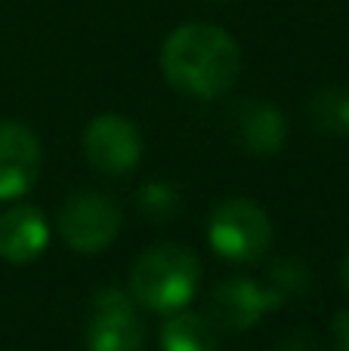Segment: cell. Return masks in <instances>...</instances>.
Masks as SVG:
<instances>
[{"label":"cell","mask_w":349,"mask_h":351,"mask_svg":"<svg viewBox=\"0 0 349 351\" xmlns=\"http://www.w3.org/2000/svg\"><path fill=\"white\" fill-rule=\"evenodd\" d=\"M161 68L173 90L195 99H220L238 80L241 53L229 31L192 22L164 40Z\"/></svg>","instance_id":"1"},{"label":"cell","mask_w":349,"mask_h":351,"mask_svg":"<svg viewBox=\"0 0 349 351\" xmlns=\"http://www.w3.org/2000/svg\"><path fill=\"white\" fill-rule=\"evenodd\" d=\"M201 280V262L183 243H161L136 259L130 290L152 311H179Z\"/></svg>","instance_id":"2"},{"label":"cell","mask_w":349,"mask_h":351,"mask_svg":"<svg viewBox=\"0 0 349 351\" xmlns=\"http://www.w3.org/2000/svg\"><path fill=\"white\" fill-rule=\"evenodd\" d=\"M207 231L214 250L232 262L260 259L272 241V222L266 210L247 197H235L216 206Z\"/></svg>","instance_id":"3"},{"label":"cell","mask_w":349,"mask_h":351,"mask_svg":"<svg viewBox=\"0 0 349 351\" xmlns=\"http://www.w3.org/2000/svg\"><path fill=\"white\" fill-rule=\"evenodd\" d=\"M121 206L99 191H84L68 197L59 213V234L78 253H99L121 231Z\"/></svg>","instance_id":"4"},{"label":"cell","mask_w":349,"mask_h":351,"mask_svg":"<svg viewBox=\"0 0 349 351\" xmlns=\"http://www.w3.org/2000/svg\"><path fill=\"white\" fill-rule=\"evenodd\" d=\"M146 324L136 302L121 290H102L93 299L87 321V348L90 351H142Z\"/></svg>","instance_id":"5"},{"label":"cell","mask_w":349,"mask_h":351,"mask_svg":"<svg viewBox=\"0 0 349 351\" xmlns=\"http://www.w3.org/2000/svg\"><path fill=\"white\" fill-rule=\"evenodd\" d=\"M84 154L99 173L124 176L142 158V136L127 117L99 114L84 133Z\"/></svg>","instance_id":"6"},{"label":"cell","mask_w":349,"mask_h":351,"mask_svg":"<svg viewBox=\"0 0 349 351\" xmlns=\"http://www.w3.org/2000/svg\"><path fill=\"white\" fill-rule=\"evenodd\" d=\"M41 173V142L28 127L0 121V200H12Z\"/></svg>","instance_id":"7"},{"label":"cell","mask_w":349,"mask_h":351,"mask_svg":"<svg viewBox=\"0 0 349 351\" xmlns=\"http://www.w3.org/2000/svg\"><path fill=\"white\" fill-rule=\"evenodd\" d=\"M49 225L37 206L19 204L0 213V256L12 265H28L47 250Z\"/></svg>","instance_id":"8"},{"label":"cell","mask_w":349,"mask_h":351,"mask_svg":"<svg viewBox=\"0 0 349 351\" xmlns=\"http://www.w3.org/2000/svg\"><path fill=\"white\" fill-rule=\"evenodd\" d=\"M272 302H278L275 293L260 290L254 280H226L214 290L210 321L220 330H245L251 324H257L269 311Z\"/></svg>","instance_id":"9"},{"label":"cell","mask_w":349,"mask_h":351,"mask_svg":"<svg viewBox=\"0 0 349 351\" xmlns=\"http://www.w3.org/2000/svg\"><path fill=\"white\" fill-rule=\"evenodd\" d=\"M235 133L245 142L247 152L272 154L284 145L288 127H284V117L278 114V108L263 102H245L235 117Z\"/></svg>","instance_id":"10"},{"label":"cell","mask_w":349,"mask_h":351,"mask_svg":"<svg viewBox=\"0 0 349 351\" xmlns=\"http://www.w3.org/2000/svg\"><path fill=\"white\" fill-rule=\"evenodd\" d=\"M216 327L210 317L195 311H173V317L161 330L164 351H216Z\"/></svg>","instance_id":"11"},{"label":"cell","mask_w":349,"mask_h":351,"mask_svg":"<svg viewBox=\"0 0 349 351\" xmlns=\"http://www.w3.org/2000/svg\"><path fill=\"white\" fill-rule=\"evenodd\" d=\"M315 127L328 133H349V93L346 90H325L309 105Z\"/></svg>","instance_id":"12"},{"label":"cell","mask_w":349,"mask_h":351,"mask_svg":"<svg viewBox=\"0 0 349 351\" xmlns=\"http://www.w3.org/2000/svg\"><path fill=\"white\" fill-rule=\"evenodd\" d=\"M334 336H337V351H349V311H340L334 317Z\"/></svg>","instance_id":"13"},{"label":"cell","mask_w":349,"mask_h":351,"mask_svg":"<svg viewBox=\"0 0 349 351\" xmlns=\"http://www.w3.org/2000/svg\"><path fill=\"white\" fill-rule=\"evenodd\" d=\"M278 351H319V346H315L306 333H297V336H291L288 342H282Z\"/></svg>","instance_id":"14"},{"label":"cell","mask_w":349,"mask_h":351,"mask_svg":"<svg viewBox=\"0 0 349 351\" xmlns=\"http://www.w3.org/2000/svg\"><path fill=\"white\" fill-rule=\"evenodd\" d=\"M344 284H346V293H349V256H346V265H344Z\"/></svg>","instance_id":"15"}]
</instances>
